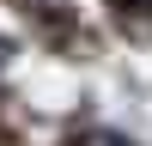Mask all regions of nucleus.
<instances>
[{
  "mask_svg": "<svg viewBox=\"0 0 152 146\" xmlns=\"http://www.w3.org/2000/svg\"><path fill=\"white\" fill-rule=\"evenodd\" d=\"M85 146H134V140H122V134H91Z\"/></svg>",
  "mask_w": 152,
  "mask_h": 146,
  "instance_id": "f257e3e1",
  "label": "nucleus"
},
{
  "mask_svg": "<svg viewBox=\"0 0 152 146\" xmlns=\"http://www.w3.org/2000/svg\"><path fill=\"white\" fill-rule=\"evenodd\" d=\"M6 61H12V43H6V36H0V73H6Z\"/></svg>",
  "mask_w": 152,
  "mask_h": 146,
  "instance_id": "f03ea898",
  "label": "nucleus"
}]
</instances>
